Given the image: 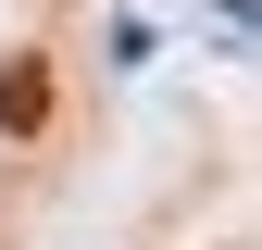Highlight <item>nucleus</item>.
I'll list each match as a JSON object with an SVG mask.
<instances>
[{"label": "nucleus", "instance_id": "nucleus-1", "mask_svg": "<svg viewBox=\"0 0 262 250\" xmlns=\"http://www.w3.org/2000/svg\"><path fill=\"white\" fill-rule=\"evenodd\" d=\"M50 113V75H38V62H13V75H0V125H13V138H25V125H38Z\"/></svg>", "mask_w": 262, "mask_h": 250}]
</instances>
